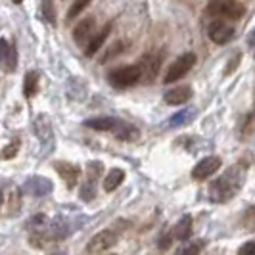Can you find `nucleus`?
<instances>
[{
	"label": "nucleus",
	"mask_w": 255,
	"mask_h": 255,
	"mask_svg": "<svg viewBox=\"0 0 255 255\" xmlns=\"http://www.w3.org/2000/svg\"><path fill=\"white\" fill-rule=\"evenodd\" d=\"M244 184V169L242 167H232L225 175H221L217 180L211 182L209 186V198L215 204H225Z\"/></svg>",
	"instance_id": "nucleus-1"
},
{
	"label": "nucleus",
	"mask_w": 255,
	"mask_h": 255,
	"mask_svg": "<svg viewBox=\"0 0 255 255\" xmlns=\"http://www.w3.org/2000/svg\"><path fill=\"white\" fill-rule=\"evenodd\" d=\"M207 13L221 15L227 19H242L246 13V6L236 0H209L207 2Z\"/></svg>",
	"instance_id": "nucleus-2"
},
{
	"label": "nucleus",
	"mask_w": 255,
	"mask_h": 255,
	"mask_svg": "<svg viewBox=\"0 0 255 255\" xmlns=\"http://www.w3.org/2000/svg\"><path fill=\"white\" fill-rule=\"evenodd\" d=\"M110 85H114L115 89H127L132 87L140 81V67L138 65H123V67H117L114 69L110 75H108Z\"/></svg>",
	"instance_id": "nucleus-3"
},
{
	"label": "nucleus",
	"mask_w": 255,
	"mask_h": 255,
	"mask_svg": "<svg viewBox=\"0 0 255 255\" xmlns=\"http://www.w3.org/2000/svg\"><path fill=\"white\" fill-rule=\"evenodd\" d=\"M194 64H196V54L186 52V54L179 56V58H177V60L171 64V67L167 69L165 77H163V83H167V85H169V83H175V81L182 79V77L186 75L192 67H194Z\"/></svg>",
	"instance_id": "nucleus-4"
},
{
	"label": "nucleus",
	"mask_w": 255,
	"mask_h": 255,
	"mask_svg": "<svg viewBox=\"0 0 255 255\" xmlns=\"http://www.w3.org/2000/svg\"><path fill=\"white\" fill-rule=\"evenodd\" d=\"M221 157L217 155H207L204 159H200L194 169H192V179L194 180H205L209 179L211 175H215L219 169H221Z\"/></svg>",
	"instance_id": "nucleus-5"
},
{
	"label": "nucleus",
	"mask_w": 255,
	"mask_h": 255,
	"mask_svg": "<svg viewBox=\"0 0 255 255\" xmlns=\"http://www.w3.org/2000/svg\"><path fill=\"white\" fill-rule=\"evenodd\" d=\"M115 244H117V234L114 230H102L90 238L89 246H87V254H104L110 248H114Z\"/></svg>",
	"instance_id": "nucleus-6"
},
{
	"label": "nucleus",
	"mask_w": 255,
	"mask_h": 255,
	"mask_svg": "<svg viewBox=\"0 0 255 255\" xmlns=\"http://www.w3.org/2000/svg\"><path fill=\"white\" fill-rule=\"evenodd\" d=\"M234 33H236L234 27L225 23V21H221V19L213 21L211 25L207 27V35H209V38L215 44H227V42H230L234 38Z\"/></svg>",
	"instance_id": "nucleus-7"
},
{
	"label": "nucleus",
	"mask_w": 255,
	"mask_h": 255,
	"mask_svg": "<svg viewBox=\"0 0 255 255\" xmlns=\"http://www.w3.org/2000/svg\"><path fill=\"white\" fill-rule=\"evenodd\" d=\"M136 65L140 67V81L150 83V81H153V77L157 75V71H159L161 58L152 56V54H146V56H142L140 64H136Z\"/></svg>",
	"instance_id": "nucleus-8"
},
{
	"label": "nucleus",
	"mask_w": 255,
	"mask_h": 255,
	"mask_svg": "<svg viewBox=\"0 0 255 255\" xmlns=\"http://www.w3.org/2000/svg\"><path fill=\"white\" fill-rule=\"evenodd\" d=\"M23 188H25L27 194H31L35 198H42V196H46V194H50L54 190V184L48 179H44V177H31L25 182Z\"/></svg>",
	"instance_id": "nucleus-9"
},
{
	"label": "nucleus",
	"mask_w": 255,
	"mask_h": 255,
	"mask_svg": "<svg viewBox=\"0 0 255 255\" xmlns=\"http://www.w3.org/2000/svg\"><path fill=\"white\" fill-rule=\"evenodd\" d=\"M56 171L62 175V179L65 180L67 188H75L77 180H79V175H81V169L73 163H67V161H56L54 163Z\"/></svg>",
	"instance_id": "nucleus-10"
},
{
	"label": "nucleus",
	"mask_w": 255,
	"mask_h": 255,
	"mask_svg": "<svg viewBox=\"0 0 255 255\" xmlns=\"http://www.w3.org/2000/svg\"><path fill=\"white\" fill-rule=\"evenodd\" d=\"M192 89L190 87H175L169 92H165L163 100H165L167 106H180V104H186L192 98Z\"/></svg>",
	"instance_id": "nucleus-11"
},
{
	"label": "nucleus",
	"mask_w": 255,
	"mask_h": 255,
	"mask_svg": "<svg viewBox=\"0 0 255 255\" xmlns=\"http://www.w3.org/2000/svg\"><path fill=\"white\" fill-rule=\"evenodd\" d=\"M110 33H112V23H108V25H104L102 31H98L94 37L89 40V44H87V48H85V54L92 58L96 52L100 50V46H102L104 42H106V38L110 37Z\"/></svg>",
	"instance_id": "nucleus-12"
},
{
	"label": "nucleus",
	"mask_w": 255,
	"mask_h": 255,
	"mask_svg": "<svg viewBox=\"0 0 255 255\" xmlns=\"http://www.w3.org/2000/svg\"><path fill=\"white\" fill-rule=\"evenodd\" d=\"M94 25H96L94 17H87V19H83V21L75 27L73 38H75L77 44H85V42L89 40L90 35H92V31H94Z\"/></svg>",
	"instance_id": "nucleus-13"
},
{
	"label": "nucleus",
	"mask_w": 255,
	"mask_h": 255,
	"mask_svg": "<svg viewBox=\"0 0 255 255\" xmlns=\"http://www.w3.org/2000/svg\"><path fill=\"white\" fill-rule=\"evenodd\" d=\"M117 125V119L115 117H92L85 121V127L94 128V130H114V127Z\"/></svg>",
	"instance_id": "nucleus-14"
},
{
	"label": "nucleus",
	"mask_w": 255,
	"mask_h": 255,
	"mask_svg": "<svg viewBox=\"0 0 255 255\" xmlns=\"http://www.w3.org/2000/svg\"><path fill=\"white\" fill-rule=\"evenodd\" d=\"M125 180V171L123 169H112L106 179H104V190L106 192H114L121 186V182Z\"/></svg>",
	"instance_id": "nucleus-15"
},
{
	"label": "nucleus",
	"mask_w": 255,
	"mask_h": 255,
	"mask_svg": "<svg viewBox=\"0 0 255 255\" xmlns=\"http://www.w3.org/2000/svg\"><path fill=\"white\" fill-rule=\"evenodd\" d=\"M192 234V215H182L180 221L175 225V230H173V236L177 240H188Z\"/></svg>",
	"instance_id": "nucleus-16"
},
{
	"label": "nucleus",
	"mask_w": 255,
	"mask_h": 255,
	"mask_svg": "<svg viewBox=\"0 0 255 255\" xmlns=\"http://www.w3.org/2000/svg\"><path fill=\"white\" fill-rule=\"evenodd\" d=\"M35 130H37L38 138L42 144H48L52 142V128H50V121H48V117H44V115H38L37 121H35Z\"/></svg>",
	"instance_id": "nucleus-17"
},
{
	"label": "nucleus",
	"mask_w": 255,
	"mask_h": 255,
	"mask_svg": "<svg viewBox=\"0 0 255 255\" xmlns=\"http://www.w3.org/2000/svg\"><path fill=\"white\" fill-rule=\"evenodd\" d=\"M114 132L119 140H134L138 136V130L132 125H128V123H123V121H117V125L114 127Z\"/></svg>",
	"instance_id": "nucleus-18"
},
{
	"label": "nucleus",
	"mask_w": 255,
	"mask_h": 255,
	"mask_svg": "<svg viewBox=\"0 0 255 255\" xmlns=\"http://www.w3.org/2000/svg\"><path fill=\"white\" fill-rule=\"evenodd\" d=\"M38 89V73L37 71H29L25 75V83H23V94L27 98L35 96Z\"/></svg>",
	"instance_id": "nucleus-19"
},
{
	"label": "nucleus",
	"mask_w": 255,
	"mask_h": 255,
	"mask_svg": "<svg viewBox=\"0 0 255 255\" xmlns=\"http://www.w3.org/2000/svg\"><path fill=\"white\" fill-rule=\"evenodd\" d=\"M194 115H196V110H184V112H180V114L173 115V117L169 119V127H182V125H186L188 121H192Z\"/></svg>",
	"instance_id": "nucleus-20"
},
{
	"label": "nucleus",
	"mask_w": 255,
	"mask_h": 255,
	"mask_svg": "<svg viewBox=\"0 0 255 255\" xmlns=\"http://www.w3.org/2000/svg\"><path fill=\"white\" fill-rule=\"evenodd\" d=\"M42 15H44V19H46L50 25H56V8H54V0H42Z\"/></svg>",
	"instance_id": "nucleus-21"
},
{
	"label": "nucleus",
	"mask_w": 255,
	"mask_h": 255,
	"mask_svg": "<svg viewBox=\"0 0 255 255\" xmlns=\"http://www.w3.org/2000/svg\"><path fill=\"white\" fill-rule=\"evenodd\" d=\"M90 4V0H75L73 4H71V8H69V12H67V19L71 21V19H75L79 13L83 12L87 6Z\"/></svg>",
	"instance_id": "nucleus-22"
},
{
	"label": "nucleus",
	"mask_w": 255,
	"mask_h": 255,
	"mask_svg": "<svg viewBox=\"0 0 255 255\" xmlns=\"http://www.w3.org/2000/svg\"><path fill=\"white\" fill-rule=\"evenodd\" d=\"M94 182L96 180L92 179H87V182L83 184V188H81V198L85 200V202H90L94 196H96V188H94Z\"/></svg>",
	"instance_id": "nucleus-23"
},
{
	"label": "nucleus",
	"mask_w": 255,
	"mask_h": 255,
	"mask_svg": "<svg viewBox=\"0 0 255 255\" xmlns=\"http://www.w3.org/2000/svg\"><path fill=\"white\" fill-rule=\"evenodd\" d=\"M4 65H6V71H8V73H12L13 69H15V65H17V50H15V46H10Z\"/></svg>",
	"instance_id": "nucleus-24"
},
{
	"label": "nucleus",
	"mask_w": 255,
	"mask_h": 255,
	"mask_svg": "<svg viewBox=\"0 0 255 255\" xmlns=\"http://www.w3.org/2000/svg\"><path fill=\"white\" fill-rule=\"evenodd\" d=\"M205 240H198L196 244H188V246H184V248H180L179 254H190V255H196L202 252V248L205 246Z\"/></svg>",
	"instance_id": "nucleus-25"
},
{
	"label": "nucleus",
	"mask_w": 255,
	"mask_h": 255,
	"mask_svg": "<svg viewBox=\"0 0 255 255\" xmlns=\"http://www.w3.org/2000/svg\"><path fill=\"white\" fill-rule=\"evenodd\" d=\"M17 148H19V142H12V144H8V146L4 148V152H0V157H2V159H12L13 155L17 153Z\"/></svg>",
	"instance_id": "nucleus-26"
},
{
	"label": "nucleus",
	"mask_w": 255,
	"mask_h": 255,
	"mask_svg": "<svg viewBox=\"0 0 255 255\" xmlns=\"http://www.w3.org/2000/svg\"><path fill=\"white\" fill-rule=\"evenodd\" d=\"M123 48H125V46H123V42H115V46H112L110 50L104 54L102 62H108V60H112V56H117V54L123 50Z\"/></svg>",
	"instance_id": "nucleus-27"
},
{
	"label": "nucleus",
	"mask_w": 255,
	"mask_h": 255,
	"mask_svg": "<svg viewBox=\"0 0 255 255\" xmlns=\"http://www.w3.org/2000/svg\"><path fill=\"white\" fill-rule=\"evenodd\" d=\"M8 50H10V42L6 38H0V65H4V62H6Z\"/></svg>",
	"instance_id": "nucleus-28"
},
{
	"label": "nucleus",
	"mask_w": 255,
	"mask_h": 255,
	"mask_svg": "<svg viewBox=\"0 0 255 255\" xmlns=\"http://www.w3.org/2000/svg\"><path fill=\"white\" fill-rule=\"evenodd\" d=\"M29 227H35V229L46 227V217L44 215H37V217L29 219Z\"/></svg>",
	"instance_id": "nucleus-29"
},
{
	"label": "nucleus",
	"mask_w": 255,
	"mask_h": 255,
	"mask_svg": "<svg viewBox=\"0 0 255 255\" xmlns=\"http://www.w3.org/2000/svg\"><path fill=\"white\" fill-rule=\"evenodd\" d=\"M240 254L242 255H255V242H246L240 248Z\"/></svg>",
	"instance_id": "nucleus-30"
},
{
	"label": "nucleus",
	"mask_w": 255,
	"mask_h": 255,
	"mask_svg": "<svg viewBox=\"0 0 255 255\" xmlns=\"http://www.w3.org/2000/svg\"><path fill=\"white\" fill-rule=\"evenodd\" d=\"M13 4H21V2H23V0H12Z\"/></svg>",
	"instance_id": "nucleus-31"
},
{
	"label": "nucleus",
	"mask_w": 255,
	"mask_h": 255,
	"mask_svg": "<svg viewBox=\"0 0 255 255\" xmlns=\"http://www.w3.org/2000/svg\"><path fill=\"white\" fill-rule=\"evenodd\" d=\"M2 200H4V198H2V190H0V205H2Z\"/></svg>",
	"instance_id": "nucleus-32"
}]
</instances>
